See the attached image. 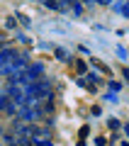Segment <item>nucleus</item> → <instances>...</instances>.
I'll return each mask as SVG.
<instances>
[{"instance_id":"nucleus-1","label":"nucleus","mask_w":129,"mask_h":146,"mask_svg":"<svg viewBox=\"0 0 129 146\" xmlns=\"http://www.w3.org/2000/svg\"><path fill=\"white\" fill-rule=\"evenodd\" d=\"M17 56H20V51H17V49H12V46H5V49H3V51H0V73L5 71V68L10 66Z\"/></svg>"},{"instance_id":"nucleus-2","label":"nucleus","mask_w":129,"mask_h":146,"mask_svg":"<svg viewBox=\"0 0 129 146\" xmlns=\"http://www.w3.org/2000/svg\"><path fill=\"white\" fill-rule=\"evenodd\" d=\"M3 49H5V42H3V36H0V51H3Z\"/></svg>"},{"instance_id":"nucleus-3","label":"nucleus","mask_w":129,"mask_h":146,"mask_svg":"<svg viewBox=\"0 0 129 146\" xmlns=\"http://www.w3.org/2000/svg\"><path fill=\"white\" fill-rule=\"evenodd\" d=\"M124 78H127V80H129V68H124Z\"/></svg>"},{"instance_id":"nucleus-4","label":"nucleus","mask_w":129,"mask_h":146,"mask_svg":"<svg viewBox=\"0 0 129 146\" xmlns=\"http://www.w3.org/2000/svg\"><path fill=\"white\" fill-rule=\"evenodd\" d=\"M122 146H129V144H122Z\"/></svg>"}]
</instances>
